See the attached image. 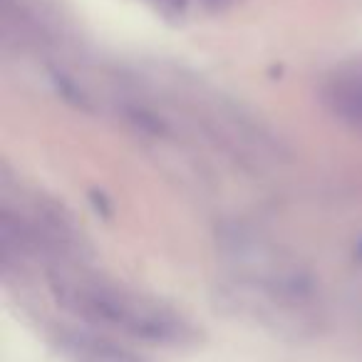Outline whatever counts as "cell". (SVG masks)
<instances>
[{
	"label": "cell",
	"mask_w": 362,
	"mask_h": 362,
	"mask_svg": "<svg viewBox=\"0 0 362 362\" xmlns=\"http://www.w3.org/2000/svg\"><path fill=\"white\" fill-rule=\"evenodd\" d=\"M327 102L340 119L362 127V67L337 75L327 87Z\"/></svg>",
	"instance_id": "cell-1"
}]
</instances>
